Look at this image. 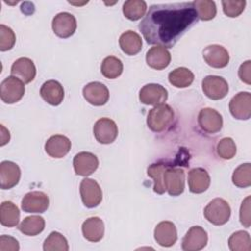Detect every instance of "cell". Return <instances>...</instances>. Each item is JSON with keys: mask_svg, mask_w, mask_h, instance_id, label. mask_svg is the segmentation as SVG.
Here are the masks:
<instances>
[{"mask_svg": "<svg viewBox=\"0 0 251 251\" xmlns=\"http://www.w3.org/2000/svg\"><path fill=\"white\" fill-rule=\"evenodd\" d=\"M203 58L205 62L213 68H225L229 62L227 50L222 45L212 44L203 50Z\"/></svg>", "mask_w": 251, "mask_h": 251, "instance_id": "17", "label": "cell"}, {"mask_svg": "<svg viewBox=\"0 0 251 251\" xmlns=\"http://www.w3.org/2000/svg\"><path fill=\"white\" fill-rule=\"evenodd\" d=\"M20 210L11 201H4L0 206V223L4 226L13 227L19 224Z\"/></svg>", "mask_w": 251, "mask_h": 251, "instance_id": "28", "label": "cell"}, {"mask_svg": "<svg viewBox=\"0 0 251 251\" xmlns=\"http://www.w3.org/2000/svg\"><path fill=\"white\" fill-rule=\"evenodd\" d=\"M238 76L246 84H251V61L250 60H247L243 64H241L238 70Z\"/></svg>", "mask_w": 251, "mask_h": 251, "instance_id": "42", "label": "cell"}, {"mask_svg": "<svg viewBox=\"0 0 251 251\" xmlns=\"http://www.w3.org/2000/svg\"><path fill=\"white\" fill-rule=\"evenodd\" d=\"M198 125L207 133H217L222 129L223 118L212 108H203L198 114Z\"/></svg>", "mask_w": 251, "mask_h": 251, "instance_id": "12", "label": "cell"}, {"mask_svg": "<svg viewBox=\"0 0 251 251\" xmlns=\"http://www.w3.org/2000/svg\"><path fill=\"white\" fill-rule=\"evenodd\" d=\"M230 213L231 210L228 203L223 198L213 199L204 209L206 220L215 226H222L227 223Z\"/></svg>", "mask_w": 251, "mask_h": 251, "instance_id": "3", "label": "cell"}, {"mask_svg": "<svg viewBox=\"0 0 251 251\" xmlns=\"http://www.w3.org/2000/svg\"><path fill=\"white\" fill-rule=\"evenodd\" d=\"M82 94L84 99L94 106H102L109 100V90L107 86L99 81L87 83L82 89Z\"/></svg>", "mask_w": 251, "mask_h": 251, "instance_id": "15", "label": "cell"}, {"mask_svg": "<svg viewBox=\"0 0 251 251\" xmlns=\"http://www.w3.org/2000/svg\"><path fill=\"white\" fill-rule=\"evenodd\" d=\"M193 5L196 10L198 19L202 21H210L214 19L217 14V8L214 1L196 0L193 1Z\"/></svg>", "mask_w": 251, "mask_h": 251, "instance_id": "36", "label": "cell"}, {"mask_svg": "<svg viewBox=\"0 0 251 251\" xmlns=\"http://www.w3.org/2000/svg\"><path fill=\"white\" fill-rule=\"evenodd\" d=\"M73 165L76 175L87 176L97 170L99 161L98 158L90 152H79L75 156Z\"/></svg>", "mask_w": 251, "mask_h": 251, "instance_id": "16", "label": "cell"}, {"mask_svg": "<svg viewBox=\"0 0 251 251\" xmlns=\"http://www.w3.org/2000/svg\"><path fill=\"white\" fill-rule=\"evenodd\" d=\"M45 227V221L40 216L25 217L19 225V230L28 236H35L43 231Z\"/></svg>", "mask_w": 251, "mask_h": 251, "instance_id": "29", "label": "cell"}, {"mask_svg": "<svg viewBox=\"0 0 251 251\" xmlns=\"http://www.w3.org/2000/svg\"><path fill=\"white\" fill-rule=\"evenodd\" d=\"M93 133L99 143L110 144L118 136V126L113 120L101 118L94 124Z\"/></svg>", "mask_w": 251, "mask_h": 251, "instance_id": "8", "label": "cell"}, {"mask_svg": "<svg viewBox=\"0 0 251 251\" xmlns=\"http://www.w3.org/2000/svg\"><path fill=\"white\" fill-rule=\"evenodd\" d=\"M11 75L21 79L24 83H29L34 79L36 75L34 63L26 57L19 58L11 67Z\"/></svg>", "mask_w": 251, "mask_h": 251, "instance_id": "18", "label": "cell"}, {"mask_svg": "<svg viewBox=\"0 0 251 251\" xmlns=\"http://www.w3.org/2000/svg\"><path fill=\"white\" fill-rule=\"evenodd\" d=\"M16 42V35L12 28L5 25H0V50L8 51L12 49Z\"/></svg>", "mask_w": 251, "mask_h": 251, "instance_id": "38", "label": "cell"}, {"mask_svg": "<svg viewBox=\"0 0 251 251\" xmlns=\"http://www.w3.org/2000/svg\"><path fill=\"white\" fill-rule=\"evenodd\" d=\"M146 10L147 5L143 0H128L123 5V13L130 21H137L144 17Z\"/></svg>", "mask_w": 251, "mask_h": 251, "instance_id": "31", "label": "cell"}, {"mask_svg": "<svg viewBox=\"0 0 251 251\" xmlns=\"http://www.w3.org/2000/svg\"><path fill=\"white\" fill-rule=\"evenodd\" d=\"M171 164L165 162H158L150 165L147 169V175L154 181L153 190L158 194H163L166 191L164 184V173Z\"/></svg>", "mask_w": 251, "mask_h": 251, "instance_id": "27", "label": "cell"}, {"mask_svg": "<svg viewBox=\"0 0 251 251\" xmlns=\"http://www.w3.org/2000/svg\"><path fill=\"white\" fill-rule=\"evenodd\" d=\"M21 177L20 167L12 161H3L0 164V186L10 189L16 186Z\"/></svg>", "mask_w": 251, "mask_h": 251, "instance_id": "20", "label": "cell"}, {"mask_svg": "<svg viewBox=\"0 0 251 251\" xmlns=\"http://www.w3.org/2000/svg\"><path fill=\"white\" fill-rule=\"evenodd\" d=\"M198 21L193 2L152 5L138 27L148 44L172 48Z\"/></svg>", "mask_w": 251, "mask_h": 251, "instance_id": "1", "label": "cell"}, {"mask_svg": "<svg viewBox=\"0 0 251 251\" xmlns=\"http://www.w3.org/2000/svg\"><path fill=\"white\" fill-rule=\"evenodd\" d=\"M228 247L231 251H250L251 238L249 233L243 230L235 231L228 239Z\"/></svg>", "mask_w": 251, "mask_h": 251, "instance_id": "33", "label": "cell"}, {"mask_svg": "<svg viewBox=\"0 0 251 251\" xmlns=\"http://www.w3.org/2000/svg\"><path fill=\"white\" fill-rule=\"evenodd\" d=\"M175 112L168 104H160L152 108L147 116V126L154 132L167 130L173 124Z\"/></svg>", "mask_w": 251, "mask_h": 251, "instance_id": "2", "label": "cell"}, {"mask_svg": "<svg viewBox=\"0 0 251 251\" xmlns=\"http://www.w3.org/2000/svg\"><path fill=\"white\" fill-rule=\"evenodd\" d=\"M40 95L48 104L58 106L63 102L65 92L62 84L59 81L50 79L42 84L40 88Z\"/></svg>", "mask_w": 251, "mask_h": 251, "instance_id": "22", "label": "cell"}, {"mask_svg": "<svg viewBox=\"0 0 251 251\" xmlns=\"http://www.w3.org/2000/svg\"><path fill=\"white\" fill-rule=\"evenodd\" d=\"M232 182L235 186L245 188L251 185V165L244 163L239 165L232 174Z\"/></svg>", "mask_w": 251, "mask_h": 251, "instance_id": "34", "label": "cell"}, {"mask_svg": "<svg viewBox=\"0 0 251 251\" xmlns=\"http://www.w3.org/2000/svg\"><path fill=\"white\" fill-rule=\"evenodd\" d=\"M81 230L86 240L98 242L104 235V223L99 217H90L83 222Z\"/></svg>", "mask_w": 251, "mask_h": 251, "instance_id": "25", "label": "cell"}, {"mask_svg": "<svg viewBox=\"0 0 251 251\" xmlns=\"http://www.w3.org/2000/svg\"><path fill=\"white\" fill-rule=\"evenodd\" d=\"M44 251H68L69 244L66 237L58 231H52L43 243Z\"/></svg>", "mask_w": 251, "mask_h": 251, "instance_id": "35", "label": "cell"}, {"mask_svg": "<svg viewBox=\"0 0 251 251\" xmlns=\"http://www.w3.org/2000/svg\"><path fill=\"white\" fill-rule=\"evenodd\" d=\"M19 249L20 245L16 238L9 235L0 236V251H18Z\"/></svg>", "mask_w": 251, "mask_h": 251, "instance_id": "41", "label": "cell"}, {"mask_svg": "<svg viewBox=\"0 0 251 251\" xmlns=\"http://www.w3.org/2000/svg\"><path fill=\"white\" fill-rule=\"evenodd\" d=\"M123 63L122 61L114 56L106 57L101 64L102 75L109 79L117 78L123 73Z\"/></svg>", "mask_w": 251, "mask_h": 251, "instance_id": "32", "label": "cell"}, {"mask_svg": "<svg viewBox=\"0 0 251 251\" xmlns=\"http://www.w3.org/2000/svg\"><path fill=\"white\" fill-rule=\"evenodd\" d=\"M210 176L203 168H194L188 173V187L192 193H202L210 186Z\"/></svg>", "mask_w": 251, "mask_h": 251, "instance_id": "23", "label": "cell"}, {"mask_svg": "<svg viewBox=\"0 0 251 251\" xmlns=\"http://www.w3.org/2000/svg\"><path fill=\"white\" fill-rule=\"evenodd\" d=\"M82 203L87 208L97 207L102 201V189L98 182L91 178H84L79 185Z\"/></svg>", "mask_w": 251, "mask_h": 251, "instance_id": "5", "label": "cell"}, {"mask_svg": "<svg viewBox=\"0 0 251 251\" xmlns=\"http://www.w3.org/2000/svg\"><path fill=\"white\" fill-rule=\"evenodd\" d=\"M217 153L224 160L232 159L236 154V145L232 138H222L217 144Z\"/></svg>", "mask_w": 251, "mask_h": 251, "instance_id": "37", "label": "cell"}, {"mask_svg": "<svg viewBox=\"0 0 251 251\" xmlns=\"http://www.w3.org/2000/svg\"><path fill=\"white\" fill-rule=\"evenodd\" d=\"M119 44L124 53L129 56L136 55L141 51L142 39L138 33L132 30H127L120 36Z\"/></svg>", "mask_w": 251, "mask_h": 251, "instance_id": "26", "label": "cell"}, {"mask_svg": "<svg viewBox=\"0 0 251 251\" xmlns=\"http://www.w3.org/2000/svg\"><path fill=\"white\" fill-rule=\"evenodd\" d=\"M154 238L157 243L163 247L173 246L177 239V232L175 224L170 221H163L159 223L154 230Z\"/></svg>", "mask_w": 251, "mask_h": 251, "instance_id": "19", "label": "cell"}, {"mask_svg": "<svg viewBox=\"0 0 251 251\" xmlns=\"http://www.w3.org/2000/svg\"><path fill=\"white\" fill-rule=\"evenodd\" d=\"M208 242V234L206 230L199 226H191L182 238L181 248L184 251H199L203 249Z\"/></svg>", "mask_w": 251, "mask_h": 251, "instance_id": "9", "label": "cell"}, {"mask_svg": "<svg viewBox=\"0 0 251 251\" xmlns=\"http://www.w3.org/2000/svg\"><path fill=\"white\" fill-rule=\"evenodd\" d=\"M70 139L62 134L52 135L45 142L46 153L53 158H63L65 157L71 149Z\"/></svg>", "mask_w": 251, "mask_h": 251, "instance_id": "21", "label": "cell"}, {"mask_svg": "<svg viewBox=\"0 0 251 251\" xmlns=\"http://www.w3.org/2000/svg\"><path fill=\"white\" fill-rule=\"evenodd\" d=\"M250 204H251V197L247 196L241 203L240 211H239V220L240 223L245 227H249L251 225L250 219Z\"/></svg>", "mask_w": 251, "mask_h": 251, "instance_id": "40", "label": "cell"}, {"mask_svg": "<svg viewBox=\"0 0 251 251\" xmlns=\"http://www.w3.org/2000/svg\"><path fill=\"white\" fill-rule=\"evenodd\" d=\"M170 62L171 54L165 47L154 46L146 53V63L152 69L163 70L169 66Z\"/></svg>", "mask_w": 251, "mask_h": 251, "instance_id": "24", "label": "cell"}, {"mask_svg": "<svg viewBox=\"0 0 251 251\" xmlns=\"http://www.w3.org/2000/svg\"><path fill=\"white\" fill-rule=\"evenodd\" d=\"M52 28L57 36L68 38L72 36L76 29V20L71 13H59L53 18Z\"/></svg>", "mask_w": 251, "mask_h": 251, "instance_id": "10", "label": "cell"}, {"mask_svg": "<svg viewBox=\"0 0 251 251\" xmlns=\"http://www.w3.org/2000/svg\"><path fill=\"white\" fill-rule=\"evenodd\" d=\"M25 94V83L16 76L6 77L0 84L1 100L7 104H14Z\"/></svg>", "mask_w": 251, "mask_h": 251, "instance_id": "4", "label": "cell"}, {"mask_svg": "<svg viewBox=\"0 0 251 251\" xmlns=\"http://www.w3.org/2000/svg\"><path fill=\"white\" fill-rule=\"evenodd\" d=\"M1 142H0V145L3 146L5 145L7 142H9L10 140V133H9V130H7L2 125H1Z\"/></svg>", "mask_w": 251, "mask_h": 251, "instance_id": "43", "label": "cell"}, {"mask_svg": "<svg viewBox=\"0 0 251 251\" xmlns=\"http://www.w3.org/2000/svg\"><path fill=\"white\" fill-rule=\"evenodd\" d=\"M49 207V198L42 191H30L22 200V209L25 213H44Z\"/></svg>", "mask_w": 251, "mask_h": 251, "instance_id": "14", "label": "cell"}, {"mask_svg": "<svg viewBox=\"0 0 251 251\" xmlns=\"http://www.w3.org/2000/svg\"><path fill=\"white\" fill-rule=\"evenodd\" d=\"M184 180V171L180 168L171 165L164 173L165 188L171 196H178L183 192Z\"/></svg>", "mask_w": 251, "mask_h": 251, "instance_id": "7", "label": "cell"}, {"mask_svg": "<svg viewBox=\"0 0 251 251\" xmlns=\"http://www.w3.org/2000/svg\"><path fill=\"white\" fill-rule=\"evenodd\" d=\"M168 99V91L161 84L148 83L139 91V100L142 104L157 106L164 104Z\"/></svg>", "mask_w": 251, "mask_h": 251, "instance_id": "11", "label": "cell"}, {"mask_svg": "<svg viewBox=\"0 0 251 251\" xmlns=\"http://www.w3.org/2000/svg\"><path fill=\"white\" fill-rule=\"evenodd\" d=\"M202 89L208 98L212 100H220L227 94L228 84L222 76L207 75L202 80Z\"/></svg>", "mask_w": 251, "mask_h": 251, "instance_id": "6", "label": "cell"}, {"mask_svg": "<svg viewBox=\"0 0 251 251\" xmlns=\"http://www.w3.org/2000/svg\"><path fill=\"white\" fill-rule=\"evenodd\" d=\"M168 78L170 83L175 87L185 88L193 82L194 75L189 69L185 67H179L172 71L169 74Z\"/></svg>", "mask_w": 251, "mask_h": 251, "instance_id": "30", "label": "cell"}, {"mask_svg": "<svg viewBox=\"0 0 251 251\" xmlns=\"http://www.w3.org/2000/svg\"><path fill=\"white\" fill-rule=\"evenodd\" d=\"M222 5H223V11L227 17L235 18V17H238L244 11L246 1H244V0H237V1L224 0V1H222Z\"/></svg>", "mask_w": 251, "mask_h": 251, "instance_id": "39", "label": "cell"}, {"mask_svg": "<svg viewBox=\"0 0 251 251\" xmlns=\"http://www.w3.org/2000/svg\"><path fill=\"white\" fill-rule=\"evenodd\" d=\"M229 111L237 120H248L251 117V94L242 91L233 96L229 101Z\"/></svg>", "mask_w": 251, "mask_h": 251, "instance_id": "13", "label": "cell"}]
</instances>
